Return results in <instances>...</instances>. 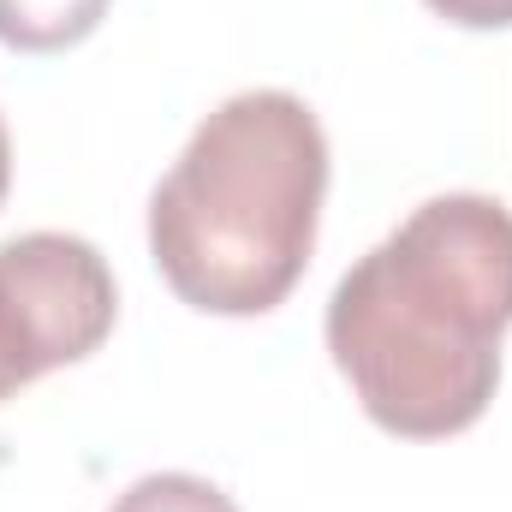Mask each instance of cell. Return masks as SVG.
<instances>
[{"label": "cell", "mask_w": 512, "mask_h": 512, "mask_svg": "<svg viewBox=\"0 0 512 512\" xmlns=\"http://www.w3.org/2000/svg\"><path fill=\"white\" fill-rule=\"evenodd\" d=\"M512 328V209L447 191L411 209L328 298V352L370 423L405 441L471 429Z\"/></svg>", "instance_id": "cell-1"}, {"label": "cell", "mask_w": 512, "mask_h": 512, "mask_svg": "<svg viewBox=\"0 0 512 512\" xmlns=\"http://www.w3.org/2000/svg\"><path fill=\"white\" fill-rule=\"evenodd\" d=\"M328 197V137L292 90L221 102L149 197L161 280L209 316H262L310 268Z\"/></svg>", "instance_id": "cell-2"}, {"label": "cell", "mask_w": 512, "mask_h": 512, "mask_svg": "<svg viewBox=\"0 0 512 512\" xmlns=\"http://www.w3.org/2000/svg\"><path fill=\"white\" fill-rule=\"evenodd\" d=\"M120 316L108 256L78 233H18L0 245V399L60 364H84Z\"/></svg>", "instance_id": "cell-3"}, {"label": "cell", "mask_w": 512, "mask_h": 512, "mask_svg": "<svg viewBox=\"0 0 512 512\" xmlns=\"http://www.w3.org/2000/svg\"><path fill=\"white\" fill-rule=\"evenodd\" d=\"M108 0H0V42L18 54H60L102 24Z\"/></svg>", "instance_id": "cell-4"}, {"label": "cell", "mask_w": 512, "mask_h": 512, "mask_svg": "<svg viewBox=\"0 0 512 512\" xmlns=\"http://www.w3.org/2000/svg\"><path fill=\"white\" fill-rule=\"evenodd\" d=\"M108 512H239L209 477H191V471H149L137 477L126 495H114Z\"/></svg>", "instance_id": "cell-5"}, {"label": "cell", "mask_w": 512, "mask_h": 512, "mask_svg": "<svg viewBox=\"0 0 512 512\" xmlns=\"http://www.w3.org/2000/svg\"><path fill=\"white\" fill-rule=\"evenodd\" d=\"M429 6L465 30H507L512 24V0H429Z\"/></svg>", "instance_id": "cell-6"}, {"label": "cell", "mask_w": 512, "mask_h": 512, "mask_svg": "<svg viewBox=\"0 0 512 512\" xmlns=\"http://www.w3.org/2000/svg\"><path fill=\"white\" fill-rule=\"evenodd\" d=\"M12 185V137H6V120H0V197Z\"/></svg>", "instance_id": "cell-7"}]
</instances>
